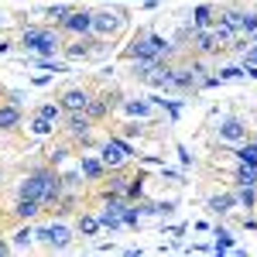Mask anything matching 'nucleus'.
Listing matches in <instances>:
<instances>
[{
	"instance_id": "nucleus-14",
	"label": "nucleus",
	"mask_w": 257,
	"mask_h": 257,
	"mask_svg": "<svg viewBox=\"0 0 257 257\" xmlns=\"http://www.w3.org/2000/svg\"><path fill=\"white\" fill-rule=\"evenodd\" d=\"M243 18H247V7H240V4H226V7H219V18L233 35H240V28H243Z\"/></svg>"
},
{
	"instance_id": "nucleus-5",
	"label": "nucleus",
	"mask_w": 257,
	"mask_h": 257,
	"mask_svg": "<svg viewBox=\"0 0 257 257\" xmlns=\"http://www.w3.org/2000/svg\"><path fill=\"white\" fill-rule=\"evenodd\" d=\"M106 52V41L96 38V35H76L72 41H65L62 45V59L65 62H76V59H96V55H103Z\"/></svg>"
},
{
	"instance_id": "nucleus-12",
	"label": "nucleus",
	"mask_w": 257,
	"mask_h": 257,
	"mask_svg": "<svg viewBox=\"0 0 257 257\" xmlns=\"http://www.w3.org/2000/svg\"><path fill=\"white\" fill-rule=\"evenodd\" d=\"M24 123V110L14 99H0V134H11Z\"/></svg>"
},
{
	"instance_id": "nucleus-28",
	"label": "nucleus",
	"mask_w": 257,
	"mask_h": 257,
	"mask_svg": "<svg viewBox=\"0 0 257 257\" xmlns=\"http://www.w3.org/2000/svg\"><path fill=\"white\" fill-rule=\"evenodd\" d=\"M69 11H72L69 4H59V7H45V18H48V24H59V21L65 18Z\"/></svg>"
},
{
	"instance_id": "nucleus-23",
	"label": "nucleus",
	"mask_w": 257,
	"mask_h": 257,
	"mask_svg": "<svg viewBox=\"0 0 257 257\" xmlns=\"http://www.w3.org/2000/svg\"><path fill=\"white\" fill-rule=\"evenodd\" d=\"M120 219H123V226H127V230H138V223H141L138 202H123V206H120Z\"/></svg>"
},
{
	"instance_id": "nucleus-17",
	"label": "nucleus",
	"mask_w": 257,
	"mask_h": 257,
	"mask_svg": "<svg viewBox=\"0 0 257 257\" xmlns=\"http://www.w3.org/2000/svg\"><path fill=\"white\" fill-rule=\"evenodd\" d=\"M216 18H219V7H216V4H199V7H192L189 24H192V28H213Z\"/></svg>"
},
{
	"instance_id": "nucleus-4",
	"label": "nucleus",
	"mask_w": 257,
	"mask_h": 257,
	"mask_svg": "<svg viewBox=\"0 0 257 257\" xmlns=\"http://www.w3.org/2000/svg\"><path fill=\"white\" fill-rule=\"evenodd\" d=\"M35 240H38L45 250H69L72 240H76V226H69V223L55 219V223L38 226V230H35Z\"/></svg>"
},
{
	"instance_id": "nucleus-10",
	"label": "nucleus",
	"mask_w": 257,
	"mask_h": 257,
	"mask_svg": "<svg viewBox=\"0 0 257 257\" xmlns=\"http://www.w3.org/2000/svg\"><path fill=\"white\" fill-rule=\"evenodd\" d=\"M55 99H59V106L65 113H79V110L86 113V103L93 99V89L89 86H65Z\"/></svg>"
},
{
	"instance_id": "nucleus-7",
	"label": "nucleus",
	"mask_w": 257,
	"mask_h": 257,
	"mask_svg": "<svg viewBox=\"0 0 257 257\" xmlns=\"http://www.w3.org/2000/svg\"><path fill=\"white\" fill-rule=\"evenodd\" d=\"M65 38H76V35H89L93 31V7H72L65 18L55 24Z\"/></svg>"
},
{
	"instance_id": "nucleus-19",
	"label": "nucleus",
	"mask_w": 257,
	"mask_h": 257,
	"mask_svg": "<svg viewBox=\"0 0 257 257\" xmlns=\"http://www.w3.org/2000/svg\"><path fill=\"white\" fill-rule=\"evenodd\" d=\"M110 113H113V110H110V103L99 96V93H93V99L86 103V117L93 120V123H103V120H110Z\"/></svg>"
},
{
	"instance_id": "nucleus-20",
	"label": "nucleus",
	"mask_w": 257,
	"mask_h": 257,
	"mask_svg": "<svg viewBox=\"0 0 257 257\" xmlns=\"http://www.w3.org/2000/svg\"><path fill=\"white\" fill-rule=\"evenodd\" d=\"M233 192H237V206L240 209H247V213L257 209V185H233Z\"/></svg>"
},
{
	"instance_id": "nucleus-33",
	"label": "nucleus",
	"mask_w": 257,
	"mask_h": 257,
	"mask_svg": "<svg viewBox=\"0 0 257 257\" xmlns=\"http://www.w3.org/2000/svg\"><path fill=\"white\" fill-rule=\"evenodd\" d=\"M65 155H69L65 148H52V151H48V165H62V161H65Z\"/></svg>"
},
{
	"instance_id": "nucleus-8",
	"label": "nucleus",
	"mask_w": 257,
	"mask_h": 257,
	"mask_svg": "<svg viewBox=\"0 0 257 257\" xmlns=\"http://www.w3.org/2000/svg\"><path fill=\"white\" fill-rule=\"evenodd\" d=\"M185 48H189L192 55H199V59H213V55L223 52V45L216 41L213 28H192V35H189V41H185Z\"/></svg>"
},
{
	"instance_id": "nucleus-9",
	"label": "nucleus",
	"mask_w": 257,
	"mask_h": 257,
	"mask_svg": "<svg viewBox=\"0 0 257 257\" xmlns=\"http://www.w3.org/2000/svg\"><path fill=\"white\" fill-rule=\"evenodd\" d=\"M250 138V127H247V120L243 117H223L219 120V127H216V141L219 144H240V141H247Z\"/></svg>"
},
{
	"instance_id": "nucleus-26",
	"label": "nucleus",
	"mask_w": 257,
	"mask_h": 257,
	"mask_svg": "<svg viewBox=\"0 0 257 257\" xmlns=\"http://www.w3.org/2000/svg\"><path fill=\"white\" fill-rule=\"evenodd\" d=\"M35 113H41V117H45V120H52V123H62V117H65V110L59 106V99H55V103H41Z\"/></svg>"
},
{
	"instance_id": "nucleus-13",
	"label": "nucleus",
	"mask_w": 257,
	"mask_h": 257,
	"mask_svg": "<svg viewBox=\"0 0 257 257\" xmlns=\"http://www.w3.org/2000/svg\"><path fill=\"white\" fill-rule=\"evenodd\" d=\"M206 209L216 213V216H230L233 209H240V206H237V192L230 189V192H216V196H209V199H206Z\"/></svg>"
},
{
	"instance_id": "nucleus-35",
	"label": "nucleus",
	"mask_w": 257,
	"mask_h": 257,
	"mask_svg": "<svg viewBox=\"0 0 257 257\" xmlns=\"http://www.w3.org/2000/svg\"><path fill=\"white\" fill-rule=\"evenodd\" d=\"M11 250H14V247H11V240L0 237V254H11Z\"/></svg>"
},
{
	"instance_id": "nucleus-18",
	"label": "nucleus",
	"mask_w": 257,
	"mask_h": 257,
	"mask_svg": "<svg viewBox=\"0 0 257 257\" xmlns=\"http://www.w3.org/2000/svg\"><path fill=\"white\" fill-rule=\"evenodd\" d=\"M99 230V216L96 213H89V209H79L76 213V237H96Z\"/></svg>"
},
{
	"instance_id": "nucleus-3",
	"label": "nucleus",
	"mask_w": 257,
	"mask_h": 257,
	"mask_svg": "<svg viewBox=\"0 0 257 257\" xmlns=\"http://www.w3.org/2000/svg\"><path fill=\"white\" fill-rule=\"evenodd\" d=\"M123 31H127V11H120V7H99V11H93V31L89 35H96L103 41H117Z\"/></svg>"
},
{
	"instance_id": "nucleus-32",
	"label": "nucleus",
	"mask_w": 257,
	"mask_h": 257,
	"mask_svg": "<svg viewBox=\"0 0 257 257\" xmlns=\"http://www.w3.org/2000/svg\"><path fill=\"white\" fill-rule=\"evenodd\" d=\"M257 31V14L254 11H247V18H243V28H240V35H254Z\"/></svg>"
},
{
	"instance_id": "nucleus-29",
	"label": "nucleus",
	"mask_w": 257,
	"mask_h": 257,
	"mask_svg": "<svg viewBox=\"0 0 257 257\" xmlns=\"http://www.w3.org/2000/svg\"><path fill=\"white\" fill-rule=\"evenodd\" d=\"M213 237H216V250H230V247H233L230 230H223V226H216V230H213Z\"/></svg>"
},
{
	"instance_id": "nucleus-2",
	"label": "nucleus",
	"mask_w": 257,
	"mask_h": 257,
	"mask_svg": "<svg viewBox=\"0 0 257 257\" xmlns=\"http://www.w3.org/2000/svg\"><path fill=\"white\" fill-rule=\"evenodd\" d=\"M21 48L28 52V55H59L62 45H65V35H62L55 24H28L24 31H21Z\"/></svg>"
},
{
	"instance_id": "nucleus-6",
	"label": "nucleus",
	"mask_w": 257,
	"mask_h": 257,
	"mask_svg": "<svg viewBox=\"0 0 257 257\" xmlns=\"http://www.w3.org/2000/svg\"><path fill=\"white\" fill-rule=\"evenodd\" d=\"M134 158V151H131V144L123 138H106L99 144V161L106 165V172H120V168H127Z\"/></svg>"
},
{
	"instance_id": "nucleus-22",
	"label": "nucleus",
	"mask_w": 257,
	"mask_h": 257,
	"mask_svg": "<svg viewBox=\"0 0 257 257\" xmlns=\"http://www.w3.org/2000/svg\"><path fill=\"white\" fill-rule=\"evenodd\" d=\"M141 196H144V178L131 175L127 185H123V199H127V202H141Z\"/></svg>"
},
{
	"instance_id": "nucleus-24",
	"label": "nucleus",
	"mask_w": 257,
	"mask_h": 257,
	"mask_svg": "<svg viewBox=\"0 0 257 257\" xmlns=\"http://www.w3.org/2000/svg\"><path fill=\"white\" fill-rule=\"evenodd\" d=\"M120 106H123L131 117H151V103H148V99H123Z\"/></svg>"
},
{
	"instance_id": "nucleus-34",
	"label": "nucleus",
	"mask_w": 257,
	"mask_h": 257,
	"mask_svg": "<svg viewBox=\"0 0 257 257\" xmlns=\"http://www.w3.org/2000/svg\"><path fill=\"white\" fill-rule=\"evenodd\" d=\"M141 131H144L141 123H127V127H123V138H134V134H141Z\"/></svg>"
},
{
	"instance_id": "nucleus-16",
	"label": "nucleus",
	"mask_w": 257,
	"mask_h": 257,
	"mask_svg": "<svg viewBox=\"0 0 257 257\" xmlns=\"http://www.w3.org/2000/svg\"><path fill=\"white\" fill-rule=\"evenodd\" d=\"M14 219L18 223H28V219H35L38 213H45V206H41L38 199H28V196H18V202H14Z\"/></svg>"
},
{
	"instance_id": "nucleus-30",
	"label": "nucleus",
	"mask_w": 257,
	"mask_h": 257,
	"mask_svg": "<svg viewBox=\"0 0 257 257\" xmlns=\"http://www.w3.org/2000/svg\"><path fill=\"white\" fill-rule=\"evenodd\" d=\"M99 96H103V99H106V103H110V110H117L120 103H123V93H120V89H103Z\"/></svg>"
},
{
	"instance_id": "nucleus-27",
	"label": "nucleus",
	"mask_w": 257,
	"mask_h": 257,
	"mask_svg": "<svg viewBox=\"0 0 257 257\" xmlns=\"http://www.w3.org/2000/svg\"><path fill=\"white\" fill-rule=\"evenodd\" d=\"M31 243H35V230H31V226H21L18 233H14V240H11L14 250H28Z\"/></svg>"
},
{
	"instance_id": "nucleus-31",
	"label": "nucleus",
	"mask_w": 257,
	"mask_h": 257,
	"mask_svg": "<svg viewBox=\"0 0 257 257\" xmlns=\"http://www.w3.org/2000/svg\"><path fill=\"white\" fill-rule=\"evenodd\" d=\"M219 79H243V65H223Z\"/></svg>"
},
{
	"instance_id": "nucleus-11",
	"label": "nucleus",
	"mask_w": 257,
	"mask_h": 257,
	"mask_svg": "<svg viewBox=\"0 0 257 257\" xmlns=\"http://www.w3.org/2000/svg\"><path fill=\"white\" fill-rule=\"evenodd\" d=\"M62 123H65V134H69V138H76V141H82V144H89V134H93V127H96V123L86 117L82 110H79V113H65Z\"/></svg>"
},
{
	"instance_id": "nucleus-15",
	"label": "nucleus",
	"mask_w": 257,
	"mask_h": 257,
	"mask_svg": "<svg viewBox=\"0 0 257 257\" xmlns=\"http://www.w3.org/2000/svg\"><path fill=\"white\" fill-rule=\"evenodd\" d=\"M79 175L86 178V182H103L106 178V165L99 161V155L93 158V155H82L79 158Z\"/></svg>"
},
{
	"instance_id": "nucleus-25",
	"label": "nucleus",
	"mask_w": 257,
	"mask_h": 257,
	"mask_svg": "<svg viewBox=\"0 0 257 257\" xmlns=\"http://www.w3.org/2000/svg\"><path fill=\"white\" fill-rule=\"evenodd\" d=\"M28 127H31V134H35V138H48V134L55 131V123H52V120H45V117H41V113H35Z\"/></svg>"
},
{
	"instance_id": "nucleus-1",
	"label": "nucleus",
	"mask_w": 257,
	"mask_h": 257,
	"mask_svg": "<svg viewBox=\"0 0 257 257\" xmlns=\"http://www.w3.org/2000/svg\"><path fill=\"white\" fill-rule=\"evenodd\" d=\"M182 52L175 41L161 38L155 28H138V35L131 38V45L120 52V59L123 62H158V59H168L175 62V55Z\"/></svg>"
},
{
	"instance_id": "nucleus-21",
	"label": "nucleus",
	"mask_w": 257,
	"mask_h": 257,
	"mask_svg": "<svg viewBox=\"0 0 257 257\" xmlns=\"http://www.w3.org/2000/svg\"><path fill=\"white\" fill-rule=\"evenodd\" d=\"M233 155H237V161H257V134H250L247 141H240Z\"/></svg>"
}]
</instances>
